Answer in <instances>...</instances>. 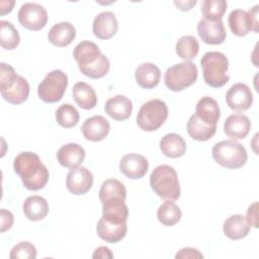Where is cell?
I'll return each mask as SVG.
<instances>
[{
  "mask_svg": "<svg viewBox=\"0 0 259 259\" xmlns=\"http://www.w3.org/2000/svg\"><path fill=\"white\" fill-rule=\"evenodd\" d=\"M19 33L8 20L0 21V45L3 49L14 50L19 45Z\"/></svg>",
  "mask_w": 259,
  "mask_h": 259,
  "instance_id": "cell-34",
  "label": "cell"
},
{
  "mask_svg": "<svg viewBox=\"0 0 259 259\" xmlns=\"http://www.w3.org/2000/svg\"><path fill=\"white\" fill-rule=\"evenodd\" d=\"M187 133L195 141H208L217 132V125L208 124L202 121L195 113L192 114L187 121Z\"/></svg>",
  "mask_w": 259,
  "mask_h": 259,
  "instance_id": "cell-27",
  "label": "cell"
},
{
  "mask_svg": "<svg viewBox=\"0 0 259 259\" xmlns=\"http://www.w3.org/2000/svg\"><path fill=\"white\" fill-rule=\"evenodd\" d=\"M9 257L11 259H34L36 257V249L27 241L19 242L11 249Z\"/></svg>",
  "mask_w": 259,
  "mask_h": 259,
  "instance_id": "cell-38",
  "label": "cell"
},
{
  "mask_svg": "<svg viewBox=\"0 0 259 259\" xmlns=\"http://www.w3.org/2000/svg\"><path fill=\"white\" fill-rule=\"evenodd\" d=\"M160 149L169 158H179L186 152V143L180 135L171 133L161 139Z\"/></svg>",
  "mask_w": 259,
  "mask_h": 259,
  "instance_id": "cell-29",
  "label": "cell"
},
{
  "mask_svg": "<svg viewBox=\"0 0 259 259\" xmlns=\"http://www.w3.org/2000/svg\"><path fill=\"white\" fill-rule=\"evenodd\" d=\"M197 76L196 65L192 62L184 61L168 68L164 75V81L169 90L177 92L194 84Z\"/></svg>",
  "mask_w": 259,
  "mask_h": 259,
  "instance_id": "cell-6",
  "label": "cell"
},
{
  "mask_svg": "<svg viewBox=\"0 0 259 259\" xmlns=\"http://www.w3.org/2000/svg\"><path fill=\"white\" fill-rule=\"evenodd\" d=\"M223 230L224 234L229 239L240 240L248 235L250 231V226L244 215L233 214L224 222Z\"/></svg>",
  "mask_w": 259,
  "mask_h": 259,
  "instance_id": "cell-25",
  "label": "cell"
},
{
  "mask_svg": "<svg viewBox=\"0 0 259 259\" xmlns=\"http://www.w3.org/2000/svg\"><path fill=\"white\" fill-rule=\"evenodd\" d=\"M176 54L179 58L190 62L199 52L198 40L193 35H183L176 42Z\"/></svg>",
  "mask_w": 259,
  "mask_h": 259,
  "instance_id": "cell-32",
  "label": "cell"
},
{
  "mask_svg": "<svg viewBox=\"0 0 259 259\" xmlns=\"http://www.w3.org/2000/svg\"><path fill=\"white\" fill-rule=\"evenodd\" d=\"M167 117V104L161 99H152L141 106L137 115V123L145 132H154L162 126Z\"/></svg>",
  "mask_w": 259,
  "mask_h": 259,
  "instance_id": "cell-5",
  "label": "cell"
},
{
  "mask_svg": "<svg viewBox=\"0 0 259 259\" xmlns=\"http://www.w3.org/2000/svg\"><path fill=\"white\" fill-rule=\"evenodd\" d=\"M68 86V76L61 70H53L38 84L37 95L47 103L60 101Z\"/></svg>",
  "mask_w": 259,
  "mask_h": 259,
  "instance_id": "cell-7",
  "label": "cell"
},
{
  "mask_svg": "<svg viewBox=\"0 0 259 259\" xmlns=\"http://www.w3.org/2000/svg\"><path fill=\"white\" fill-rule=\"evenodd\" d=\"M56 120L63 127H73L79 121V112L72 104L64 103L56 111Z\"/></svg>",
  "mask_w": 259,
  "mask_h": 259,
  "instance_id": "cell-36",
  "label": "cell"
},
{
  "mask_svg": "<svg viewBox=\"0 0 259 259\" xmlns=\"http://www.w3.org/2000/svg\"><path fill=\"white\" fill-rule=\"evenodd\" d=\"M176 259H181V258H203V255L199 252V250L194 249V248H190V247H186V248H182L180 249L177 254L175 255Z\"/></svg>",
  "mask_w": 259,
  "mask_h": 259,
  "instance_id": "cell-42",
  "label": "cell"
},
{
  "mask_svg": "<svg viewBox=\"0 0 259 259\" xmlns=\"http://www.w3.org/2000/svg\"><path fill=\"white\" fill-rule=\"evenodd\" d=\"M13 168L15 173L20 176L23 186L28 190H39L48 183L49 170L35 153L22 152L18 154L14 158Z\"/></svg>",
  "mask_w": 259,
  "mask_h": 259,
  "instance_id": "cell-1",
  "label": "cell"
},
{
  "mask_svg": "<svg viewBox=\"0 0 259 259\" xmlns=\"http://www.w3.org/2000/svg\"><path fill=\"white\" fill-rule=\"evenodd\" d=\"M99 199L101 202L111 200V199H121L125 200L126 190L119 180L114 178L106 179L99 189Z\"/></svg>",
  "mask_w": 259,
  "mask_h": 259,
  "instance_id": "cell-31",
  "label": "cell"
},
{
  "mask_svg": "<svg viewBox=\"0 0 259 259\" xmlns=\"http://www.w3.org/2000/svg\"><path fill=\"white\" fill-rule=\"evenodd\" d=\"M2 97L11 104H20L24 102L29 95V84L22 76H17L14 84L7 90L1 91Z\"/></svg>",
  "mask_w": 259,
  "mask_h": 259,
  "instance_id": "cell-30",
  "label": "cell"
},
{
  "mask_svg": "<svg viewBox=\"0 0 259 259\" xmlns=\"http://www.w3.org/2000/svg\"><path fill=\"white\" fill-rule=\"evenodd\" d=\"M197 33L202 41L207 45H221L226 39V29L222 20L200 19L197 24Z\"/></svg>",
  "mask_w": 259,
  "mask_h": 259,
  "instance_id": "cell-13",
  "label": "cell"
},
{
  "mask_svg": "<svg viewBox=\"0 0 259 259\" xmlns=\"http://www.w3.org/2000/svg\"><path fill=\"white\" fill-rule=\"evenodd\" d=\"M76 36L74 25L68 21H62L52 26L49 31L48 38L54 46L63 48L69 46Z\"/></svg>",
  "mask_w": 259,
  "mask_h": 259,
  "instance_id": "cell-19",
  "label": "cell"
},
{
  "mask_svg": "<svg viewBox=\"0 0 259 259\" xmlns=\"http://www.w3.org/2000/svg\"><path fill=\"white\" fill-rule=\"evenodd\" d=\"M101 52L98 46L90 40H83L79 42L73 51V57L78 63V67L90 65L97 61Z\"/></svg>",
  "mask_w": 259,
  "mask_h": 259,
  "instance_id": "cell-26",
  "label": "cell"
},
{
  "mask_svg": "<svg viewBox=\"0 0 259 259\" xmlns=\"http://www.w3.org/2000/svg\"><path fill=\"white\" fill-rule=\"evenodd\" d=\"M128 208L121 199H111L102 202V219L114 224H125Z\"/></svg>",
  "mask_w": 259,
  "mask_h": 259,
  "instance_id": "cell-21",
  "label": "cell"
},
{
  "mask_svg": "<svg viewBox=\"0 0 259 259\" xmlns=\"http://www.w3.org/2000/svg\"><path fill=\"white\" fill-rule=\"evenodd\" d=\"M19 23L30 30H40L48 22L47 10L37 3L27 2L20 6L18 11Z\"/></svg>",
  "mask_w": 259,
  "mask_h": 259,
  "instance_id": "cell-9",
  "label": "cell"
},
{
  "mask_svg": "<svg viewBox=\"0 0 259 259\" xmlns=\"http://www.w3.org/2000/svg\"><path fill=\"white\" fill-rule=\"evenodd\" d=\"M75 102L83 109H92L97 104V95L93 87L86 82H77L72 90Z\"/></svg>",
  "mask_w": 259,
  "mask_h": 259,
  "instance_id": "cell-28",
  "label": "cell"
},
{
  "mask_svg": "<svg viewBox=\"0 0 259 259\" xmlns=\"http://www.w3.org/2000/svg\"><path fill=\"white\" fill-rule=\"evenodd\" d=\"M92 257L94 259L96 258H101V259H106V258H113V254L111 253L110 249L105 247V246H100L95 249Z\"/></svg>",
  "mask_w": 259,
  "mask_h": 259,
  "instance_id": "cell-43",
  "label": "cell"
},
{
  "mask_svg": "<svg viewBox=\"0 0 259 259\" xmlns=\"http://www.w3.org/2000/svg\"><path fill=\"white\" fill-rule=\"evenodd\" d=\"M93 185V175L84 166L71 169L66 178V186L68 190L75 195L87 193Z\"/></svg>",
  "mask_w": 259,
  "mask_h": 259,
  "instance_id": "cell-10",
  "label": "cell"
},
{
  "mask_svg": "<svg viewBox=\"0 0 259 259\" xmlns=\"http://www.w3.org/2000/svg\"><path fill=\"white\" fill-rule=\"evenodd\" d=\"M17 74L15 70L6 63L0 64V89L1 91H5L9 89L15 82L17 78Z\"/></svg>",
  "mask_w": 259,
  "mask_h": 259,
  "instance_id": "cell-39",
  "label": "cell"
},
{
  "mask_svg": "<svg viewBox=\"0 0 259 259\" xmlns=\"http://www.w3.org/2000/svg\"><path fill=\"white\" fill-rule=\"evenodd\" d=\"M104 110L112 119L124 120L132 114L133 103L126 96L118 94L106 100Z\"/></svg>",
  "mask_w": 259,
  "mask_h": 259,
  "instance_id": "cell-18",
  "label": "cell"
},
{
  "mask_svg": "<svg viewBox=\"0 0 259 259\" xmlns=\"http://www.w3.org/2000/svg\"><path fill=\"white\" fill-rule=\"evenodd\" d=\"M22 210L29 221L36 222L47 217L50 207L46 198L39 195H30L24 200Z\"/></svg>",
  "mask_w": 259,
  "mask_h": 259,
  "instance_id": "cell-23",
  "label": "cell"
},
{
  "mask_svg": "<svg viewBox=\"0 0 259 259\" xmlns=\"http://www.w3.org/2000/svg\"><path fill=\"white\" fill-rule=\"evenodd\" d=\"M0 213H1V219H0V222H1V232H5L7 230H9L12 225H13V221H14V218H13V214L12 212H10L9 210H6L4 208H1L0 209Z\"/></svg>",
  "mask_w": 259,
  "mask_h": 259,
  "instance_id": "cell-41",
  "label": "cell"
},
{
  "mask_svg": "<svg viewBox=\"0 0 259 259\" xmlns=\"http://www.w3.org/2000/svg\"><path fill=\"white\" fill-rule=\"evenodd\" d=\"M246 220L250 227L258 228V202L257 201L249 205L247 209Z\"/></svg>",
  "mask_w": 259,
  "mask_h": 259,
  "instance_id": "cell-40",
  "label": "cell"
},
{
  "mask_svg": "<svg viewBox=\"0 0 259 259\" xmlns=\"http://www.w3.org/2000/svg\"><path fill=\"white\" fill-rule=\"evenodd\" d=\"M226 102L229 107L236 111H245L253 103V94L251 89L244 83H236L228 90Z\"/></svg>",
  "mask_w": 259,
  "mask_h": 259,
  "instance_id": "cell-11",
  "label": "cell"
},
{
  "mask_svg": "<svg viewBox=\"0 0 259 259\" xmlns=\"http://www.w3.org/2000/svg\"><path fill=\"white\" fill-rule=\"evenodd\" d=\"M211 154L219 165L228 169L241 168L248 159L246 149L234 140H226L214 144Z\"/></svg>",
  "mask_w": 259,
  "mask_h": 259,
  "instance_id": "cell-4",
  "label": "cell"
},
{
  "mask_svg": "<svg viewBox=\"0 0 259 259\" xmlns=\"http://www.w3.org/2000/svg\"><path fill=\"white\" fill-rule=\"evenodd\" d=\"M109 61L107 59V57H105V55L101 54L100 57L97 59V61H95L94 63L87 65V66H83V67H79V70L81 71V73L89 78L92 79H98L101 78L103 76H105L108 71H109Z\"/></svg>",
  "mask_w": 259,
  "mask_h": 259,
  "instance_id": "cell-37",
  "label": "cell"
},
{
  "mask_svg": "<svg viewBox=\"0 0 259 259\" xmlns=\"http://www.w3.org/2000/svg\"><path fill=\"white\" fill-rule=\"evenodd\" d=\"M118 23L113 12L103 11L97 14L92 23L93 33L100 39H109L117 31Z\"/></svg>",
  "mask_w": 259,
  "mask_h": 259,
  "instance_id": "cell-15",
  "label": "cell"
},
{
  "mask_svg": "<svg viewBox=\"0 0 259 259\" xmlns=\"http://www.w3.org/2000/svg\"><path fill=\"white\" fill-rule=\"evenodd\" d=\"M84 159L85 151L80 145L76 143L63 145L57 152V160L59 164L65 168L73 169L79 167Z\"/></svg>",
  "mask_w": 259,
  "mask_h": 259,
  "instance_id": "cell-17",
  "label": "cell"
},
{
  "mask_svg": "<svg viewBox=\"0 0 259 259\" xmlns=\"http://www.w3.org/2000/svg\"><path fill=\"white\" fill-rule=\"evenodd\" d=\"M148 168V160L144 156L136 153L124 155L119 162L120 172L131 179H140L144 177Z\"/></svg>",
  "mask_w": 259,
  "mask_h": 259,
  "instance_id": "cell-12",
  "label": "cell"
},
{
  "mask_svg": "<svg viewBox=\"0 0 259 259\" xmlns=\"http://www.w3.org/2000/svg\"><path fill=\"white\" fill-rule=\"evenodd\" d=\"M81 131L86 140L91 142H99L105 139V137L108 135L110 124L104 116L93 115L84 121Z\"/></svg>",
  "mask_w": 259,
  "mask_h": 259,
  "instance_id": "cell-14",
  "label": "cell"
},
{
  "mask_svg": "<svg viewBox=\"0 0 259 259\" xmlns=\"http://www.w3.org/2000/svg\"><path fill=\"white\" fill-rule=\"evenodd\" d=\"M157 219L164 226H174L181 219V210L173 200L164 201L157 210Z\"/></svg>",
  "mask_w": 259,
  "mask_h": 259,
  "instance_id": "cell-33",
  "label": "cell"
},
{
  "mask_svg": "<svg viewBox=\"0 0 259 259\" xmlns=\"http://www.w3.org/2000/svg\"><path fill=\"white\" fill-rule=\"evenodd\" d=\"M258 8L259 5L254 6L249 11L234 9L228 17V23L231 31L237 36H245L250 30L258 32Z\"/></svg>",
  "mask_w": 259,
  "mask_h": 259,
  "instance_id": "cell-8",
  "label": "cell"
},
{
  "mask_svg": "<svg viewBox=\"0 0 259 259\" xmlns=\"http://www.w3.org/2000/svg\"><path fill=\"white\" fill-rule=\"evenodd\" d=\"M251 128L249 117L243 113H233L229 115L224 123L225 134L234 141L247 137Z\"/></svg>",
  "mask_w": 259,
  "mask_h": 259,
  "instance_id": "cell-16",
  "label": "cell"
},
{
  "mask_svg": "<svg viewBox=\"0 0 259 259\" xmlns=\"http://www.w3.org/2000/svg\"><path fill=\"white\" fill-rule=\"evenodd\" d=\"M150 185L154 192L166 200H177L180 185L175 169L170 165L157 166L150 175Z\"/></svg>",
  "mask_w": 259,
  "mask_h": 259,
  "instance_id": "cell-2",
  "label": "cell"
},
{
  "mask_svg": "<svg viewBox=\"0 0 259 259\" xmlns=\"http://www.w3.org/2000/svg\"><path fill=\"white\" fill-rule=\"evenodd\" d=\"M135 78L140 87L152 89L159 84L161 72L155 64L143 63L136 69Z\"/></svg>",
  "mask_w": 259,
  "mask_h": 259,
  "instance_id": "cell-22",
  "label": "cell"
},
{
  "mask_svg": "<svg viewBox=\"0 0 259 259\" xmlns=\"http://www.w3.org/2000/svg\"><path fill=\"white\" fill-rule=\"evenodd\" d=\"M97 235L100 239L107 243H116L124 238L127 231V225L125 224H114L103 220L102 218L98 221L96 227Z\"/></svg>",
  "mask_w": 259,
  "mask_h": 259,
  "instance_id": "cell-20",
  "label": "cell"
},
{
  "mask_svg": "<svg viewBox=\"0 0 259 259\" xmlns=\"http://www.w3.org/2000/svg\"><path fill=\"white\" fill-rule=\"evenodd\" d=\"M227 6L225 0H204L201 3V13L206 20L219 21L222 20Z\"/></svg>",
  "mask_w": 259,
  "mask_h": 259,
  "instance_id": "cell-35",
  "label": "cell"
},
{
  "mask_svg": "<svg viewBox=\"0 0 259 259\" xmlns=\"http://www.w3.org/2000/svg\"><path fill=\"white\" fill-rule=\"evenodd\" d=\"M204 82L213 88L224 86L229 80L230 76L227 74L229 69L228 58L221 52H207L201 60Z\"/></svg>",
  "mask_w": 259,
  "mask_h": 259,
  "instance_id": "cell-3",
  "label": "cell"
},
{
  "mask_svg": "<svg viewBox=\"0 0 259 259\" xmlns=\"http://www.w3.org/2000/svg\"><path fill=\"white\" fill-rule=\"evenodd\" d=\"M174 4L177 6L178 9L182 11L190 10L193 5L196 4V0H191V1H174Z\"/></svg>",
  "mask_w": 259,
  "mask_h": 259,
  "instance_id": "cell-44",
  "label": "cell"
},
{
  "mask_svg": "<svg viewBox=\"0 0 259 259\" xmlns=\"http://www.w3.org/2000/svg\"><path fill=\"white\" fill-rule=\"evenodd\" d=\"M195 114L202 121L211 125H217L218 120L221 116L220 106L213 98L209 96H204L200 98L196 103Z\"/></svg>",
  "mask_w": 259,
  "mask_h": 259,
  "instance_id": "cell-24",
  "label": "cell"
}]
</instances>
